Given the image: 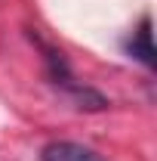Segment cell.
I'll use <instances>...</instances> for the list:
<instances>
[{
	"label": "cell",
	"instance_id": "1",
	"mask_svg": "<svg viewBox=\"0 0 157 161\" xmlns=\"http://www.w3.org/2000/svg\"><path fill=\"white\" fill-rule=\"evenodd\" d=\"M43 161H108V158H102L89 146H80V142H71V140H59V142H49L43 149Z\"/></svg>",
	"mask_w": 157,
	"mask_h": 161
},
{
	"label": "cell",
	"instance_id": "2",
	"mask_svg": "<svg viewBox=\"0 0 157 161\" xmlns=\"http://www.w3.org/2000/svg\"><path fill=\"white\" fill-rule=\"evenodd\" d=\"M129 53L136 56L142 65H154V43H151V19L145 16V19L139 22V28L133 31V37H129Z\"/></svg>",
	"mask_w": 157,
	"mask_h": 161
}]
</instances>
